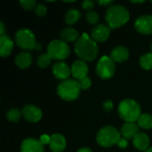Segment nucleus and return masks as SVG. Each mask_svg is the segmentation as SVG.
Segmentation results:
<instances>
[{
	"label": "nucleus",
	"mask_w": 152,
	"mask_h": 152,
	"mask_svg": "<svg viewBox=\"0 0 152 152\" xmlns=\"http://www.w3.org/2000/svg\"><path fill=\"white\" fill-rule=\"evenodd\" d=\"M75 52L82 61H94L98 55V45L96 42L87 34H83L75 43Z\"/></svg>",
	"instance_id": "1"
},
{
	"label": "nucleus",
	"mask_w": 152,
	"mask_h": 152,
	"mask_svg": "<svg viewBox=\"0 0 152 152\" xmlns=\"http://www.w3.org/2000/svg\"><path fill=\"white\" fill-rule=\"evenodd\" d=\"M105 19L110 28H117L123 26L129 20V12L123 5H111L108 8Z\"/></svg>",
	"instance_id": "2"
},
{
	"label": "nucleus",
	"mask_w": 152,
	"mask_h": 152,
	"mask_svg": "<svg viewBox=\"0 0 152 152\" xmlns=\"http://www.w3.org/2000/svg\"><path fill=\"white\" fill-rule=\"evenodd\" d=\"M118 114L126 122H135L142 115L140 105L132 99L123 100L119 103Z\"/></svg>",
	"instance_id": "3"
},
{
	"label": "nucleus",
	"mask_w": 152,
	"mask_h": 152,
	"mask_svg": "<svg viewBox=\"0 0 152 152\" xmlns=\"http://www.w3.org/2000/svg\"><path fill=\"white\" fill-rule=\"evenodd\" d=\"M80 89L78 81L67 79L59 85L57 93L59 96L65 101H74L79 96Z\"/></svg>",
	"instance_id": "4"
},
{
	"label": "nucleus",
	"mask_w": 152,
	"mask_h": 152,
	"mask_svg": "<svg viewBox=\"0 0 152 152\" xmlns=\"http://www.w3.org/2000/svg\"><path fill=\"white\" fill-rule=\"evenodd\" d=\"M121 139L120 133L113 126H105L102 128L96 136V141L99 145L102 147H111L118 144Z\"/></svg>",
	"instance_id": "5"
},
{
	"label": "nucleus",
	"mask_w": 152,
	"mask_h": 152,
	"mask_svg": "<svg viewBox=\"0 0 152 152\" xmlns=\"http://www.w3.org/2000/svg\"><path fill=\"white\" fill-rule=\"evenodd\" d=\"M15 42L20 48L25 50H32L37 48V45L33 32L28 28H21L17 31L15 35Z\"/></svg>",
	"instance_id": "6"
},
{
	"label": "nucleus",
	"mask_w": 152,
	"mask_h": 152,
	"mask_svg": "<svg viewBox=\"0 0 152 152\" xmlns=\"http://www.w3.org/2000/svg\"><path fill=\"white\" fill-rule=\"evenodd\" d=\"M47 53L54 60H64L69 54V47L62 40H53L47 46Z\"/></svg>",
	"instance_id": "7"
},
{
	"label": "nucleus",
	"mask_w": 152,
	"mask_h": 152,
	"mask_svg": "<svg viewBox=\"0 0 152 152\" xmlns=\"http://www.w3.org/2000/svg\"><path fill=\"white\" fill-rule=\"evenodd\" d=\"M116 66L114 64V61L108 56H102L96 66V73L97 75L103 79L110 78L115 73Z\"/></svg>",
	"instance_id": "8"
},
{
	"label": "nucleus",
	"mask_w": 152,
	"mask_h": 152,
	"mask_svg": "<svg viewBox=\"0 0 152 152\" xmlns=\"http://www.w3.org/2000/svg\"><path fill=\"white\" fill-rule=\"evenodd\" d=\"M134 27L142 34H152V15L140 16L135 20Z\"/></svg>",
	"instance_id": "9"
},
{
	"label": "nucleus",
	"mask_w": 152,
	"mask_h": 152,
	"mask_svg": "<svg viewBox=\"0 0 152 152\" xmlns=\"http://www.w3.org/2000/svg\"><path fill=\"white\" fill-rule=\"evenodd\" d=\"M110 34V28L105 24H100L92 30V38L95 42H104Z\"/></svg>",
	"instance_id": "10"
},
{
	"label": "nucleus",
	"mask_w": 152,
	"mask_h": 152,
	"mask_svg": "<svg viewBox=\"0 0 152 152\" xmlns=\"http://www.w3.org/2000/svg\"><path fill=\"white\" fill-rule=\"evenodd\" d=\"M88 73V66L85 61H76L71 66V74L78 81L86 77Z\"/></svg>",
	"instance_id": "11"
},
{
	"label": "nucleus",
	"mask_w": 152,
	"mask_h": 152,
	"mask_svg": "<svg viewBox=\"0 0 152 152\" xmlns=\"http://www.w3.org/2000/svg\"><path fill=\"white\" fill-rule=\"evenodd\" d=\"M22 115L29 122H37L42 118V111L34 105H27L22 110Z\"/></svg>",
	"instance_id": "12"
},
{
	"label": "nucleus",
	"mask_w": 152,
	"mask_h": 152,
	"mask_svg": "<svg viewBox=\"0 0 152 152\" xmlns=\"http://www.w3.org/2000/svg\"><path fill=\"white\" fill-rule=\"evenodd\" d=\"M21 152H44V145L33 138H28L23 141L20 146Z\"/></svg>",
	"instance_id": "13"
},
{
	"label": "nucleus",
	"mask_w": 152,
	"mask_h": 152,
	"mask_svg": "<svg viewBox=\"0 0 152 152\" xmlns=\"http://www.w3.org/2000/svg\"><path fill=\"white\" fill-rule=\"evenodd\" d=\"M53 73L56 78L65 81L71 74V69L65 62H57L53 66Z\"/></svg>",
	"instance_id": "14"
},
{
	"label": "nucleus",
	"mask_w": 152,
	"mask_h": 152,
	"mask_svg": "<svg viewBox=\"0 0 152 152\" xmlns=\"http://www.w3.org/2000/svg\"><path fill=\"white\" fill-rule=\"evenodd\" d=\"M139 125L135 122H126L121 128V134L125 139H134L139 133Z\"/></svg>",
	"instance_id": "15"
},
{
	"label": "nucleus",
	"mask_w": 152,
	"mask_h": 152,
	"mask_svg": "<svg viewBox=\"0 0 152 152\" xmlns=\"http://www.w3.org/2000/svg\"><path fill=\"white\" fill-rule=\"evenodd\" d=\"M50 148L53 152H61L66 147V140L60 134H54L51 136Z\"/></svg>",
	"instance_id": "16"
},
{
	"label": "nucleus",
	"mask_w": 152,
	"mask_h": 152,
	"mask_svg": "<svg viewBox=\"0 0 152 152\" xmlns=\"http://www.w3.org/2000/svg\"><path fill=\"white\" fill-rule=\"evenodd\" d=\"M13 48V42L7 35L0 37V54L2 57L8 56Z\"/></svg>",
	"instance_id": "17"
},
{
	"label": "nucleus",
	"mask_w": 152,
	"mask_h": 152,
	"mask_svg": "<svg viewBox=\"0 0 152 152\" xmlns=\"http://www.w3.org/2000/svg\"><path fill=\"white\" fill-rule=\"evenodd\" d=\"M133 143L139 151H147L150 145V138L144 133H138L133 139Z\"/></svg>",
	"instance_id": "18"
},
{
	"label": "nucleus",
	"mask_w": 152,
	"mask_h": 152,
	"mask_svg": "<svg viewBox=\"0 0 152 152\" xmlns=\"http://www.w3.org/2000/svg\"><path fill=\"white\" fill-rule=\"evenodd\" d=\"M110 58L117 62H124L129 58V51L124 46H118L111 52Z\"/></svg>",
	"instance_id": "19"
},
{
	"label": "nucleus",
	"mask_w": 152,
	"mask_h": 152,
	"mask_svg": "<svg viewBox=\"0 0 152 152\" xmlns=\"http://www.w3.org/2000/svg\"><path fill=\"white\" fill-rule=\"evenodd\" d=\"M32 62V55L28 52H21L15 59V64L20 69H27Z\"/></svg>",
	"instance_id": "20"
},
{
	"label": "nucleus",
	"mask_w": 152,
	"mask_h": 152,
	"mask_svg": "<svg viewBox=\"0 0 152 152\" xmlns=\"http://www.w3.org/2000/svg\"><path fill=\"white\" fill-rule=\"evenodd\" d=\"M79 33L74 28H66L61 30V37L62 41L64 42H74L77 41L79 38Z\"/></svg>",
	"instance_id": "21"
},
{
	"label": "nucleus",
	"mask_w": 152,
	"mask_h": 152,
	"mask_svg": "<svg viewBox=\"0 0 152 152\" xmlns=\"http://www.w3.org/2000/svg\"><path fill=\"white\" fill-rule=\"evenodd\" d=\"M81 17V13L77 9H70L66 13V17H65V20L68 24L72 25L75 24Z\"/></svg>",
	"instance_id": "22"
},
{
	"label": "nucleus",
	"mask_w": 152,
	"mask_h": 152,
	"mask_svg": "<svg viewBox=\"0 0 152 152\" xmlns=\"http://www.w3.org/2000/svg\"><path fill=\"white\" fill-rule=\"evenodd\" d=\"M139 126L144 129H151L152 128V115L145 113L142 114L137 120Z\"/></svg>",
	"instance_id": "23"
},
{
	"label": "nucleus",
	"mask_w": 152,
	"mask_h": 152,
	"mask_svg": "<svg viewBox=\"0 0 152 152\" xmlns=\"http://www.w3.org/2000/svg\"><path fill=\"white\" fill-rule=\"evenodd\" d=\"M140 65L145 69H152V53H148L143 54L140 59Z\"/></svg>",
	"instance_id": "24"
},
{
	"label": "nucleus",
	"mask_w": 152,
	"mask_h": 152,
	"mask_svg": "<svg viewBox=\"0 0 152 152\" xmlns=\"http://www.w3.org/2000/svg\"><path fill=\"white\" fill-rule=\"evenodd\" d=\"M51 60L52 58L48 53H43L37 58V65L40 68H45L50 64Z\"/></svg>",
	"instance_id": "25"
},
{
	"label": "nucleus",
	"mask_w": 152,
	"mask_h": 152,
	"mask_svg": "<svg viewBox=\"0 0 152 152\" xmlns=\"http://www.w3.org/2000/svg\"><path fill=\"white\" fill-rule=\"evenodd\" d=\"M20 116H21V113L20 111L18 110V109H11L8 112H7V118L12 121V122H17L20 118Z\"/></svg>",
	"instance_id": "26"
},
{
	"label": "nucleus",
	"mask_w": 152,
	"mask_h": 152,
	"mask_svg": "<svg viewBox=\"0 0 152 152\" xmlns=\"http://www.w3.org/2000/svg\"><path fill=\"white\" fill-rule=\"evenodd\" d=\"M86 20L90 24H96L99 20V15L96 12L90 11L86 13Z\"/></svg>",
	"instance_id": "27"
},
{
	"label": "nucleus",
	"mask_w": 152,
	"mask_h": 152,
	"mask_svg": "<svg viewBox=\"0 0 152 152\" xmlns=\"http://www.w3.org/2000/svg\"><path fill=\"white\" fill-rule=\"evenodd\" d=\"M20 4L25 10L31 11L34 9V7L36 5V1H34V0H20Z\"/></svg>",
	"instance_id": "28"
},
{
	"label": "nucleus",
	"mask_w": 152,
	"mask_h": 152,
	"mask_svg": "<svg viewBox=\"0 0 152 152\" xmlns=\"http://www.w3.org/2000/svg\"><path fill=\"white\" fill-rule=\"evenodd\" d=\"M35 12H36V13L38 16H45L46 14L47 9H46V6L45 5H44L42 4H38L36 5Z\"/></svg>",
	"instance_id": "29"
},
{
	"label": "nucleus",
	"mask_w": 152,
	"mask_h": 152,
	"mask_svg": "<svg viewBox=\"0 0 152 152\" xmlns=\"http://www.w3.org/2000/svg\"><path fill=\"white\" fill-rule=\"evenodd\" d=\"M79 83V86H80V88L81 89H88L90 86H91V84H92V81L90 79V77H86L81 80L78 81Z\"/></svg>",
	"instance_id": "30"
},
{
	"label": "nucleus",
	"mask_w": 152,
	"mask_h": 152,
	"mask_svg": "<svg viewBox=\"0 0 152 152\" xmlns=\"http://www.w3.org/2000/svg\"><path fill=\"white\" fill-rule=\"evenodd\" d=\"M83 5V8L84 9H86V10H90L92 9L94 6V2L92 1V0H85L82 4Z\"/></svg>",
	"instance_id": "31"
},
{
	"label": "nucleus",
	"mask_w": 152,
	"mask_h": 152,
	"mask_svg": "<svg viewBox=\"0 0 152 152\" xmlns=\"http://www.w3.org/2000/svg\"><path fill=\"white\" fill-rule=\"evenodd\" d=\"M103 109H104V110L107 111V112L110 111V110L113 109V103H112V102L110 101V100L104 102V103H103Z\"/></svg>",
	"instance_id": "32"
},
{
	"label": "nucleus",
	"mask_w": 152,
	"mask_h": 152,
	"mask_svg": "<svg viewBox=\"0 0 152 152\" xmlns=\"http://www.w3.org/2000/svg\"><path fill=\"white\" fill-rule=\"evenodd\" d=\"M50 140H51V137L47 134H43L41 135L40 137V142L43 144V145H45V144H49L50 143Z\"/></svg>",
	"instance_id": "33"
},
{
	"label": "nucleus",
	"mask_w": 152,
	"mask_h": 152,
	"mask_svg": "<svg viewBox=\"0 0 152 152\" xmlns=\"http://www.w3.org/2000/svg\"><path fill=\"white\" fill-rule=\"evenodd\" d=\"M127 141H126V139H125V138H121L120 140H119V142H118V147H120V148H126L127 147Z\"/></svg>",
	"instance_id": "34"
},
{
	"label": "nucleus",
	"mask_w": 152,
	"mask_h": 152,
	"mask_svg": "<svg viewBox=\"0 0 152 152\" xmlns=\"http://www.w3.org/2000/svg\"><path fill=\"white\" fill-rule=\"evenodd\" d=\"M113 3V1L111 0H100L98 1V4L101 5H110Z\"/></svg>",
	"instance_id": "35"
},
{
	"label": "nucleus",
	"mask_w": 152,
	"mask_h": 152,
	"mask_svg": "<svg viewBox=\"0 0 152 152\" xmlns=\"http://www.w3.org/2000/svg\"><path fill=\"white\" fill-rule=\"evenodd\" d=\"M0 34H1V36L4 35V26L3 22H0Z\"/></svg>",
	"instance_id": "36"
},
{
	"label": "nucleus",
	"mask_w": 152,
	"mask_h": 152,
	"mask_svg": "<svg viewBox=\"0 0 152 152\" xmlns=\"http://www.w3.org/2000/svg\"><path fill=\"white\" fill-rule=\"evenodd\" d=\"M77 152H93L89 148H81L80 150H78Z\"/></svg>",
	"instance_id": "37"
},
{
	"label": "nucleus",
	"mask_w": 152,
	"mask_h": 152,
	"mask_svg": "<svg viewBox=\"0 0 152 152\" xmlns=\"http://www.w3.org/2000/svg\"><path fill=\"white\" fill-rule=\"evenodd\" d=\"M143 2L144 1H132V3H134V4H142Z\"/></svg>",
	"instance_id": "38"
},
{
	"label": "nucleus",
	"mask_w": 152,
	"mask_h": 152,
	"mask_svg": "<svg viewBox=\"0 0 152 152\" xmlns=\"http://www.w3.org/2000/svg\"><path fill=\"white\" fill-rule=\"evenodd\" d=\"M145 152H152V147H151V148H149L147 151H145Z\"/></svg>",
	"instance_id": "39"
},
{
	"label": "nucleus",
	"mask_w": 152,
	"mask_h": 152,
	"mask_svg": "<svg viewBox=\"0 0 152 152\" xmlns=\"http://www.w3.org/2000/svg\"><path fill=\"white\" fill-rule=\"evenodd\" d=\"M151 53H152V44L151 45Z\"/></svg>",
	"instance_id": "40"
}]
</instances>
